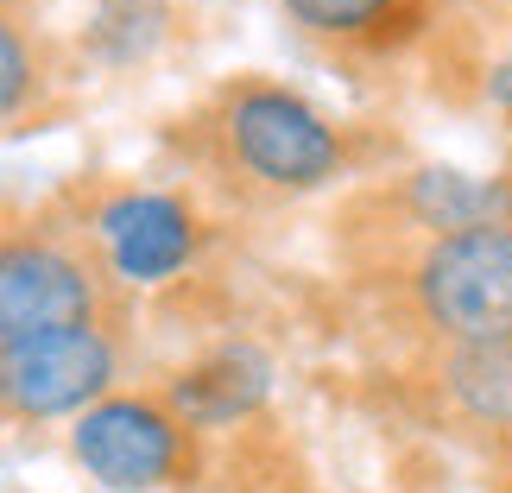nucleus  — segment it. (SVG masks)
Returning <instances> with one entry per match:
<instances>
[{"label":"nucleus","instance_id":"f257e3e1","mask_svg":"<svg viewBox=\"0 0 512 493\" xmlns=\"http://www.w3.org/2000/svg\"><path fill=\"white\" fill-rule=\"evenodd\" d=\"M418 304L462 348L512 342V228L481 222L437 234L418 260Z\"/></svg>","mask_w":512,"mask_h":493},{"label":"nucleus","instance_id":"f03ea898","mask_svg":"<svg viewBox=\"0 0 512 493\" xmlns=\"http://www.w3.org/2000/svg\"><path fill=\"white\" fill-rule=\"evenodd\" d=\"M222 127H228L234 159L272 190H317L342 165V146L329 133V121L310 102H298L291 89H266V83L241 89L228 102Z\"/></svg>","mask_w":512,"mask_h":493},{"label":"nucleus","instance_id":"7ed1b4c3","mask_svg":"<svg viewBox=\"0 0 512 493\" xmlns=\"http://www.w3.org/2000/svg\"><path fill=\"white\" fill-rule=\"evenodd\" d=\"M70 456L83 462L89 481L108 493H152L177 475L184 462V430L171 405L152 399H102L89 405L70 430Z\"/></svg>","mask_w":512,"mask_h":493},{"label":"nucleus","instance_id":"20e7f679","mask_svg":"<svg viewBox=\"0 0 512 493\" xmlns=\"http://www.w3.org/2000/svg\"><path fill=\"white\" fill-rule=\"evenodd\" d=\"M108 380H114V348L95 323L0 348V392H7L13 418H64V411L83 418L89 405H102Z\"/></svg>","mask_w":512,"mask_h":493},{"label":"nucleus","instance_id":"39448f33","mask_svg":"<svg viewBox=\"0 0 512 493\" xmlns=\"http://www.w3.org/2000/svg\"><path fill=\"white\" fill-rule=\"evenodd\" d=\"M95 317V279L76 253L51 241H13L0 260V348L32 335L83 329Z\"/></svg>","mask_w":512,"mask_h":493},{"label":"nucleus","instance_id":"423d86ee","mask_svg":"<svg viewBox=\"0 0 512 493\" xmlns=\"http://www.w3.org/2000/svg\"><path fill=\"white\" fill-rule=\"evenodd\" d=\"M95 234H102V247H108V266L121 272L127 285H165L196 247L190 209L177 203V196H159V190L108 196L102 215H95Z\"/></svg>","mask_w":512,"mask_h":493},{"label":"nucleus","instance_id":"0eeeda50","mask_svg":"<svg viewBox=\"0 0 512 493\" xmlns=\"http://www.w3.org/2000/svg\"><path fill=\"white\" fill-rule=\"evenodd\" d=\"M266 386H272L266 354H253V348H222V354H209L203 367L177 373L171 392H165V405L177 411V424L209 430V424L247 418V411L266 399Z\"/></svg>","mask_w":512,"mask_h":493},{"label":"nucleus","instance_id":"6e6552de","mask_svg":"<svg viewBox=\"0 0 512 493\" xmlns=\"http://www.w3.org/2000/svg\"><path fill=\"white\" fill-rule=\"evenodd\" d=\"M449 392L468 418L512 430V342H487V348H456L449 361Z\"/></svg>","mask_w":512,"mask_h":493},{"label":"nucleus","instance_id":"1a4fd4ad","mask_svg":"<svg viewBox=\"0 0 512 493\" xmlns=\"http://www.w3.org/2000/svg\"><path fill=\"white\" fill-rule=\"evenodd\" d=\"M165 26H171L165 0H102L89 19V51L102 64H140L165 38Z\"/></svg>","mask_w":512,"mask_h":493},{"label":"nucleus","instance_id":"9d476101","mask_svg":"<svg viewBox=\"0 0 512 493\" xmlns=\"http://www.w3.org/2000/svg\"><path fill=\"white\" fill-rule=\"evenodd\" d=\"M411 209H418V222H430V228L462 234V228L494 222V190L475 184V177H462V171H418L411 177Z\"/></svg>","mask_w":512,"mask_h":493},{"label":"nucleus","instance_id":"9b49d317","mask_svg":"<svg viewBox=\"0 0 512 493\" xmlns=\"http://www.w3.org/2000/svg\"><path fill=\"white\" fill-rule=\"evenodd\" d=\"M279 7L310 32H361L392 7V0H279Z\"/></svg>","mask_w":512,"mask_h":493},{"label":"nucleus","instance_id":"f8f14e48","mask_svg":"<svg viewBox=\"0 0 512 493\" xmlns=\"http://www.w3.org/2000/svg\"><path fill=\"white\" fill-rule=\"evenodd\" d=\"M0 70H7V83H0V108L7 114H19V102H26V45H19V32H7L0 38Z\"/></svg>","mask_w":512,"mask_h":493},{"label":"nucleus","instance_id":"ddd939ff","mask_svg":"<svg viewBox=\"0 0 512 493\" xmlns=\"http://www.w3.org/2000/svg\"><path fill=\"white\" fill-rule=\"evenodd\" d=\"M487 89H494V102H512V64L494 76V83H487Z\"/></svg>","mask_w":512,"mask_h":493}]
</instances>
